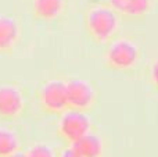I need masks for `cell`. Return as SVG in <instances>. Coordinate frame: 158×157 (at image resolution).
<instances>
[{
	"mask_svg": "<svg viewBox=\"0 0 158 157\" xmlns=\"http://www.w3.org/2000/svg\"><path fill=\"white\" fill-rule=\"evenodd\" d=\"M24 139L13 124L0 125V157H11L24 152Z\"/></svg>",
	"mask_w": 158,
	"mask_h": 157,
	"instance_id": "obj_10",
	"label": "cell"
},
{
	"mask_svg": "<svg viewBox=\"0 0 158 157\" xmlns=\"http://www.w3.org/2000/svg\"><path fill=\"white\" fill-rule=\"evenodd\" d=\"M67 99L68 108L90 113L97 107L100 100V91L89 79L67 78Z\"/></svg>",
	"mask_w": 158,
	"mask_h": 157,
	"instance_id": "obj_6",
	"label": "cell"
},
{
	"mask_svg": "<svg viewBox=\"0 0 158 157\" xmlns=\"http://www.w3.org/2000/svg\"><path fill=\"white\" fill-rule=\"evenodd\" d=\"M71 146L82 157H104V153H106L104 138L94 129L89 131L86 135H83Z\"/></svg>",
	"mask_w": 158,
	"mask_h": 157,
	"instance_id": "obj_11",
	"label": "cell"
},
{
	"mask_svg": "<svg viewBox=\"0 0 158 157\" xmlns=\"http://www.w3.org/2000/svg\"><path fill=\"white\" fill-rule=\"evenodd\" d=\"M122 19L140 21L151 10V0H104Z\"/></svg>",
	"mask_w": 158,
	"mask_h": 157,
	"instance_id": "obj_9",
	"label": "cell"
},
{
	"mask_svg": "<svg viewBox=\"0 0 158 157\" xmlns=\"http://www.w3.org/2000/svg\"><path fill=\"white\" fill-rule=\"evenodd\" d=\"M82 21L86 36L96 45H107L119 36L122 18L104 2L87 6Z\"/></svg>",
	"mask_w": 158,
	"mask_h": 157,
	"instance_id": "obj_1",
	"label": "cell"
},
{
	"mask_svg": "<svg viewBox=\"0 0 158 157\" xmlns=\"http://www.w3.org/2000/svg\"><path fill=\"white\" fill-rule=\"evenodd\" d=\"M57 157H82V156L71 145H63V147L57 150Z\"/></svg>",
	"mask_w": 158,
	"mask_h": 157,
	"instance_id": "obj_14",
	"label": "cell"
},
{
	"mask_svg": "<svg viewBox=\"0 0 158 157\" xmlns=\"http://www.w3.org/2000/svg\"><path fill=\"white\" fill-rule=\"evenodd\" d=\"M11 157H27V155H25V152H19V153H17V155H14Z\"/></svg>",
	"mask_w": 158,
	"mask_h": 157,
	"instance_id": "obj_15",
	"label": "cell"
},
{
	"mask_svg": "<svg viewBox=\"0 0 158 157\" xmlns=\"http://www.w3.org/2000/svg\"><path fill=\"white\" fill-rule=\"evenodd\" d=\"M32 95L22 82L0 79V122L17 124L28 117Z\"/></svg>",
	"mask_w": 158,
	"mask_h": 157,
	"instance_id": "obj_2",
	"label": "cell"
},
{
	"mask_svg": "<svg viewBox=\"0 0 158 157\" xmlns=\"http://www.w3.org/2000/svg\"><path fill=\"white\" fill-rule=\"evenodd\" d=\"M22 39V19L17 14H0V56H14Z\"/></svg>",
	"mask_w": 158,
	"mask_h": 157,
	"instance_id": "obj_7",
	"label": "cell"
},
{
	"mask_svg": "<svg viewBox=\"0 0 158 157\" xmlns=\"http://www.w3.org/2000/svg\"><path fill=\"white\" fill-rule=\"evenodd\" d=\"M24 152L27 157H57V150H54L50 145L43 143V142L31 145Z\"/></svg>",
	"mask_w": 158,
	"mask_h": 157,
	"instance_id": "obj_12",
	"label": "cell"
},
{
	"mask_svg": "<svg viewBox=\"0 0 158 157\" xmlns=\"http://www.w3.org/2000/svg\"><path fill=\"white\" fill-rule=\"evenodd\" d=\"M148 79H150V85L158 92V58L154 60L151 64L150 71H148Z\"/></svg>",
	"mask_w": 158,
	"mask_h": 157,
	"instance_id": "obj_13",
	"label": "cell"
},
{
	"mask_svg": "<svg viewBox=\"0 0 158 157\" xmlns=\"http://www.w3.org/2000/svg\"><path fill=\"white\" fill-rule=\"evenodd\" d=\"M143 57L140 45L135 39L117 36L107 43L103 54V66L111 72H132L139 67Z\"/></svg>",
	"mask_w": 158,
	"mask_h": 157,
	"instance_id": "obj_3",
	"label": "cell"
},
{
	"mask_svg": "<svg viewBox=\"0 0 158 157\" xmlns=\"http://www.w3.org/2000/svg\"><path fill=\"white\" fill-rule=\"evenodd\" d=\"M39 111L44 116L58 117L68 110L67 99V79L60 77H50L43 79L33 95Z\"/></svg>",
	"mask_w": 158,
	"mask_h": 157,
	"instance_id": "obj_4",
	"label": "cell"
},
{
	"mask_svg": "<svg viewBox=\"0 0 158 157\" xmlns=\"http://www.w3.org/2000/svg\"><path fill=\"white\" fill-rule=\"evenodd\" d=\"M92 129L93 124L89 113L68 108L61 116H58L56 135L63 145H74Z\"/></svg>",
	"mask_w": 158,
	"mask_h": 157,
	"instance_id": "obj_5",
	"label": "cell"
},
{
	"mask_svg": "<svg viewBox=\"0 0 158 157\" xmlns=\"http://www.w3.org/2000/svg\"><path fill=\"white\" fill-rule=\"evenodd\" d=\"M69 0H28V10L35 21L53 24L64 18Z\"/></svg>",
	"mask_w": 158,
	"mask_h": 157,
	"instance_id": "obj_8",
	"label": "cell"
}]
</instances>
